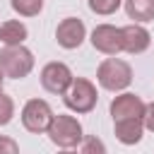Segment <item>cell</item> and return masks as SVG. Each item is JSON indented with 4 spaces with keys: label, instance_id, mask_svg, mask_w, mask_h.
<instances>
[{
    "label": "cell",
    "instance_id": "cell-1",
    "mask_svg": "<svg viewBox=\"0 0 154 154\" xmlns=\"http://www.w3.org/2000/svg\"><path fill=\"white\" fill-rule=\"evenodd\" d=\"M96 82L106 91H113V94L125 91L132 84V67H130L128 60L116 58V55H108L96 67Z\"/></svg>",
    "mask_w": 154,
    "mask_h": 154
},
{
    "label": "cell",
    "instance_id": "cell-2",
    "mask_svg": "<svg viewBox=\"0 0 154 154\" xmlns=\"http://www.w3.org/2000/svg\"><path fill=\"white\" fill-rule=\"evenodd\" d=\"M36 65V58L34 53L24 46V43H17V46H5L0 51V70L7 79H24L31 75Z\"/></svg>",
    "mask_w": 154,
    "mask_h": 154
},
{
    "label": "cell",
    "instance_id": "cell-3",
    "mask_svg": "<svg viewBox=\"0 0 154 154\" xmlns=\"http://www.w3.org/2000/svg\"><path fill=\"white\" fill-rule=\"evenodd\" d=\"M46 135H48V140H51L55 147H60V149H75V147H79V142L84 140L82 123H79L75 116H67V113L53 116V123L48 125Z\"/></svg>",
    "mask_w": 154,
    "mask_h": 154
},
{
    "label": "cell",
    "instance_id": "cell-4",
    "mask_svg": "<svg viewBox=\"0 0 154 154\" xmlns=\"http://www.w3.org/2000/svg\"><path fill=\"white\" fill-rule=\"evenodd\" d=\"M96 101H99L96 84L87 77H75L72 84L67 87V91L63 94V103L72 113H89L96 108Z\"/></svg>",
    "mask_w": 154,
    "mask_h": 154
},
{
    "label": "cell",
    "instance_id": "cell-5",
    "mask_svg": "<svg viewBox=\"0 0 154 154\" xmlns=\"http://www.w3.org/2000/svg\"><path fill=\"white\" fill-rule=\"evenodd\" d=\"M53 116H55V113H53V108H51V103H48L46 99H29V101L22 106V113H19L24 130H29V132H34V135L46 132L48 125L53 123Z\"/></svg>",
    "mask_w": 154,
    "mask_h": 154
},
{
    "label": "cell",
    "instance_id": "cell-6",
    "mask_svg": "<svg viewBox=\"0 0 154 154\" xmlns=\"http://www.w3.org/2000/svg\"><path fill=\"white\" fill-rule=\"evenodd\" d=\"M41 87L48 91V94H58V96H63L65 91H67V87L72 84V79H75V75H72V70L65 65V63H60V60H51V63H46L43 67H41Z\"/></svg>",
    "mask_w": 154,
    "mask_h": 154
},
{
    "label": "cell",
    "instance_id": "cell-7",
    "mask_svg": "<svg viewBox=\"0 0 154 154\" xmlns=\"http://www.w3.org/2000/svg\"><path fill=\"white\" fill-rule=\"evenodd\" d=\"M89 41L94 51L103 55H118L123 53V29L116 24H96L89 34Z\"/></svg>",
    "mask_w": 154,
    "mask_h": 154
},
{
    "label": "cell",
    "instance_id": "cell-8",
    "mask_svg": "<svg viewBox=\"0 0 154 154\" xmlns=\"http://www.w3.org/2000/svg\"><path fill=\"white\" fill-rule=\"evenodd\" d=\"M84 38H87V26H84V22L79 17H65L55 26V41L65 51L79 48L84 43Z\"/></svg>",
    "mask_w": 154,
    "mask_h": 154
},
{
    "label": "cell",
    "instance_id": "cell-9",
    "mask_svg": "<svg viewBox=\"0 0 154 154\" xmlns=\"http://www.w3.org/2000/svg\"><path fill=\"white\" fill-rule=\"evenodd\" d=\"M108 111H111V118H113V120L144 118L147 103L142 101V96H137V94H132V91H118V96H113Z\"/></svg>",
    "mask_w": 154,
    "mask_h": 154
},
{
    "label": "cell",
    "instance_id": "cell-10",
    "mask_svg": "<svg viewBox=\"0 0 154 154\" xmlns=\"http://www.w3.org/2000/svg\"><path fill=\"white\" fill-rule=\"evenodd\" d=\"M120 29H123V51L125 53L140 55V53H144L152 46V34H149V29L144 24L130 22V24H125Z\"/></svg>",
    "mask_w": 154,
    "mask_h": 154
},
{
    "label": "cell",
    "instance_id": "cell-11",
    "mask_svg": "<svg viewBox=\"0 0 154 154\" xmlns=\"http://www.w3.org/2000/svg\"><path fill=\"white\" fill-rule=\"evenodd\" d=\"M113 132L116 140L125 147L137 144L144 135V118H125V120H113Z\"/></svg>",
    "mask_w": 154,
    "mask_h": 154
},
{
    "label": "cell",
    "instance_id": "cell-12",
    "mask_svg": "<svg viewBox=\"0 0 154 154\" xmlns=\"http://www.w3.org/2000/svg\"><path fill=\"white\" fill-rule=\"evenodd\" d=\"M29 36V29L22 19H7L0 24V43L2 46H17L24 43Z\"/></svg>",
    "mask_w": 154,
    "mask_h": 154
},
{
    "label": "cell",
    "instance_id": "cell-13",
    "mask_svg": "<svg viewBox=\"0 0 154 154\" xmlns=\"http://www.w3.org/2000/svg\"><path fill=\"white\" fill-rule=\"evenodd\" d=\"M123 10L132 22H154V0H123Z\"/></svg>",
    "mask_w": 154,
    "mask_h": 154
},
{
    "label": "cell",
    "instance_id": "cell-14",
    "mask_svg": "<svg viewBox=\"0 0 154 154\" xmlns=\"http://www.w3.org/2000/svg\"><path fill=\"white\" fill-rule=\"evenodd\" d=\"M43 2H46V0H10L12 10H14L19 17H36V14H41Z\"/></svg>",
    "mask_w": 154,
    "mask_h": 154
},
{
    "label": "cell",
    "instance_id": "cell-15",
    "mask_svg": "<svg viewBox=\"0 0 154 154\" xmlns=\"http://www.w3.org/2000/svg\"><path fill=\"white\" fill-rule=\"evenodd\" d=\"M87 5H89V10L94 14L108 17V14H116L123 7V0H87Z\"/></svg>",
    "mask_w": 154,
    "mask_h": 154
},
{
    "label": "cell",
    "instance_id": "cell-16",
    "mask_svg": "<svg viewBox=\"0 0 154 154\" xmlns=\"http://www.w3.org/2000/svg\"><path fill=\"white\" fill-rule=\"evenodd\" d=\"M14 118V101L5 91H0V128H5Z\"/></svg>",
    "mask_w": 154,
    "mask_h": 154
},
{
    "label": "cell",
    "instance_id": "cell-17",
    "mask_svg": "<svg viewBox=\"0 0 154 154\" xmlns=\"http://www.w3.org/2000/svg\"><path fill=\"white\" fill-rule=\"evenodd\" d=\"M79 152H84V154H103L106 144L101 140H96V137H87V140L79 142Z\"/></svg>",
    "mask_w": 154,
    "mask_h": 154
},
{
    "label": "cell",
    "instance_id": "cell-18",
    "mask_svg": "<svg viewBox=\"0 0 154 154\" xmlns=\"http://www.w3.org/2000/svg\"><path fill=\"white\" fill-rule=\"evenodd\" d=\"M17 152H19V142L7 135H0V154H17Z\"/></svg>",
    "mask_w": 154,
    "mask_h": 154
},
{
    "label": "cell",
    "instance_id": "cell-19",
    "mask_svg": "<svg viewBox=\"0 0 154 154\" xmlns=\"http://www.w3.org/2000/svg\"><path fill=\"white\" fill-rule=\"evenodd\" d=\"M144 130L154 132V101L147 103V111H144Z\"/></svg>",
    "mask_w": 154,
    "mask_h": 154
},
{
    "label": "cell",
    "instance_id": "cell-20",
    "mask_svg": "<svg viewBox=\"0 0 154 154\" xmlns=\"http://www.w3.org/2000/svg\"><path fill=\"white\" fill-rule=\"evenodd\" d=\"M5 79H7V77H5V75H2V70H0V91H2V84H5Z\"/></svg>",
    "mask_w": 154,
    "mask_h": 154
}]
</instances>
